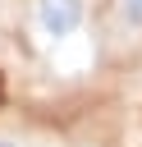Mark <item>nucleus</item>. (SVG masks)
I'll list each match as a JSON object with an SVG mask.
<instances>
[{"label": "nucleus", "mask_w": 142, "mask_h": 147, "mask_svg": "<svg viewBox=\"0 0 142 147\" xmlns=\"http://www.w3.org/2000/svg\"><path fill=\"white\" fill-rule=\"evenodd\" d=\"M32 18L41 28V37L64 41V37H73L87 23V0H37L32 5Z\"/></svg>", "instance_id": "obj_1"}, {"label": "nucleus", "mask_w": 142, "mask_h": 147, "mask_svg": "<svg viewBox=\"0 0 142 147\" xmlns=\"http://www.w3.org/2000/svg\"><path fill=\"white\" fill-rule=\"evenodd\" d=\"M115 9H119V18L133 32H142V0H115Z\"/></svg>", "instance_id": "obj_2"}, {"label": "nucleus", "mask_w": 142, "mask_h": 147, "mask_svg": "<svg viewBox=\"0 0 142 147\" xmlns=\"http://www.w3.org/2000/svg\"><path fill=\"white\" fill-rule=\"evenodd\" d=\"M0 147H18V142H14V138H0Z\"/></svg>", "instance_id": "obj_3"}]
</instances>
